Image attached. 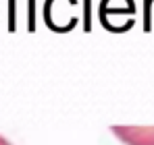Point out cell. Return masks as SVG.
Returning <instances> with one entry per match:
<instances>
[{
	"mask_svg": "<svg viewBox=\"0 0 154 145\" xmlns=\"http://www.w3.org/2000/svg\"><path fill=\"white\" fill-rule=\"evenodd\" d=\"M110 131L125 145H154V126H112Z\"/></svg>",
	"mask_w": 154,
	"mask_h": 145,
	"instance_id": "6da1fadb",
	"label": "cell"
},
{
	"mask_svg": "<svg viewBox=\"0 0 154 145\" xmlns=\"http://www.w3.org/2000/svg\"><path fill=\"white\" fill-rule=\"evenodd\" d=\"M0 145H11V143H8V141H6V139H4V137L0 135Z\"/></svg>",
	"mask_w": 154,
	"mask_h": 145,
	"instance_id": "7a4b0ae2",
	"label": "cell"
}]
</instances>
